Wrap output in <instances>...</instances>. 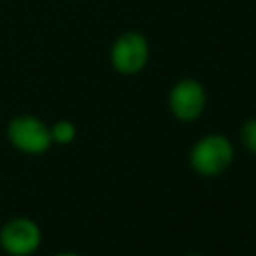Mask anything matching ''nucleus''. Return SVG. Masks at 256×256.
Returning <instances> with one entry per match:
<instances>
[{
  "instance_id": "f257e3e1",
  "label": "nucleus",
  "mask_w": 256,
  "mask_h": 256,
  "mask_svg": "<svg viewBox=\"0 0 256 256\" xmlns=\"http://www.w3.org/2000/svg\"><path fill=\"white\" fill-rule=\"evenodd\" d=\"M188 162L190 168L202 178L222 176L234 162V144L224 134H204L192 144Z\"/></svg>"
},
{
  "instance_id": "f03ea898",
  "label": "nucleus",
  "mask_w": 256,
  "mask_h": 256,
  "mask_svg": "<svg viewBox=\"0 0 256 256\" xmlns=\"http://www.w3.org/2000/svg\"><path fill=\"white\" fill-rule=\"evenodd\" d=\"M6 138L22 154L38 156L52 148L50 126L34 114H16L6 124Z\"/></svg>"
},
{
  "instance_id": "7ed1b4c3",
  "label": "nucleus",
  "mask_w": 256,
  "mask_h": 256,
  "mask_svg": "<svg viewBox=\"0 0 256 256\" xmlns=\"http://www.w3.org/2000/svg\"><path fill=\"white\" fill-rule=\"evenodd\" d=\"M42 244V228L34 218L14 216L0 226V248L8 256H32Z\"/></svg>"
},
{
  "instance_id": "20e7f679",
  "label": "nucleus",
  "mask_w": 256,
  "mask_h": 256,
  "mask_svg": "<svg viewBox=\"0 0 256 256\" xmlns=\"http://www.w3.org/2000/svg\"><path fill=\"white\" fill-rule=\"evenodd\" d=\"M148 58H150L148 40L144 38V34L136 30L120 34L114 40L112 50H110V62L114 70L126 76L138 74L148 64Z\"/></svg>"
},
{
  "instance_id": "39448f33",
  "label": "nucleus",
  "mask_w": 256,
  "mask_h": 256,
  "mask_svg": "<svg viewBox=\"0 0 256 256\" xmlns=\"http://www.w3.org/2000/svg\"><path fill=\"white\" fill-rule=\"evenodd\" d=\"M206 90L196 78H180L168 92V108L180 122H194L206 108Z\"/></svg>"
},
{
  "instance_id": "423d86ee",
  "label": "nucleus",
  "mask_w": 256,
  "mask_h": 256,
  "mask_svg": "<svg viewBox=\"0 0 256 256\" xmlns=\"http://www.w3.org/2000/svg\"><path fill=\"white\" fill-rule=\"evenodd\" d=\"M50 136H52V144L66 146L76 138V124L66 118L56 120L54 124H50Z\"/></svg>"
},
{
  "instance_id": "0eeeda50",
  "label": "nucleus",
  "mask_w": 256,
  "mask_h": 256,
  "mask_svg": "<svg viewBox=\"0 0 256 256\" xmlns=\"http://www.w3.org/2000/svg\"><path fill=\"white\" fill-rule=\"evenodd\" d=\"M238 136H240V144H242L246 150H250L252 154H256V118L246 120V122L240 126Z\"/></svg>"
},
{
  "instance_id": "6e6552de",
  "label": "nucleus",
  "mask_w": 256,
  "mask_h": 256,
  "mask_svg": "<svg viewBox=\"0 0 256 256\" xmlns=\"http://www.w3.org/2000/svg\"><path fill=\"white\" fill-rule=\"evenodd\" d=\"M52 256H82L78 252H58V254H52Z\"/></svg>"
},
{
  "instance_id": "1a4fd4ad",
  "label": "nucleus",
  "mask_w": 256,
  "mask_h": 256,
  "mask_svg": "<svg viewBox=\"0 0 256 256\" xmlns=\"http://www.w3.org/2000/svg\"><path fill=\"white\" fill-rule=\"evenodd\" d=\"M184 256H200V254H184Z\"/></svg>"
}]
</instances>
